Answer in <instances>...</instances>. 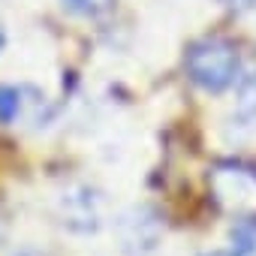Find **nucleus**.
I'll return each instance as SVG.
<instances>
[{
	"label": "nucleus",
	"instance_id": "f257e3e1",
	"mask_svg": "<svg viewBox=\"0 0 256 256\" xmlns=\"http://www.w3.org/2000/svg\"><path fill=\"white\" fill-rule=\"evenodd\" d=\"M238 72H241V54L223 36H205L193 42L187 52V76L202 90L220 94L238 82Z\"/></svg>",
	"mask_w": 256,
	"mask_h": 256
},
{
	"label": "nucleus",
	"instance_id": "f03ea898",
	"mask_svg": "<svg viewBox=\"0 0 256 256\" xmlns=\"http://www.w3.org/2000/svg\"><path fill=\"white\" fill-rule=\"evenodd\" d=\"M211 202L232 220H256V166L247 163H217L208 172Z\"/></svg>",
	"mask_w": 256,
	"mask_h": 256
},
{
	"label": "nucleus",
	"instance_id": "7ed1b4c3",
	"mask_svg": "<svg viewBox=\"0 0 256 256\" xmlns=\"http://www.w3.org/2000/svg\"><path fill=\"white\" fill-rule=\"evenodd\" d=\"M60 217L64 226L76 232H94L100 226V199L88 187H70L60 196Z\"/></svg>",
	"mask_w": 256,
	"mask_h": 256
},
{
	"label": "nucleus",
	"instance_id": "20e7f679",
	"mask_svg": "<svg viewBox=\"0 0 256 256\" xmlns=\"http://www.w3.org/2000/svg\"><path fill=\"white\" fill-rule=\"evenodd\" d=\"M46 106V96H40L34 88L28 84H0V120L4 124H16L28 114H36Z\"/></svg>",
	"mask_w": 256,
	"mask_h": 256
},
{
	"label": "nucleus",
	"instance_id": "39448f33",
	"mask_svg": "<svg viewBox=\"0 0 256 256\" xmlns=\"http://www.w3.org/2000/svg\"><path fill=\"white\" fill-rule=\"evenodd\" d=\"M145 229H157V217L148 211V208H133L130 214L120 217V241H124V250L136 253V241H142V253L154 247L157 235H145Z\"/></svg>",
	"mask_w": 256,
	"mask_h": 256
},
{
	"label": "nucleus",
	"instance_id": "423d86ee",
	"mask_svg": "<svg viewBox=\"0 0 256 256\" xmlns=\"http://www.w3.org/2000/svg\"><path fill=\"white\" fill-rule=\"evenodd\" d=\"M235 114L241 120H256V66L238 82V102H235Z\"/></svg>",
	"mask_w": 256,
	"mask_h": 256
},
{
	"label": "nucleus",
	"instance_id": "0eeeda50",
	"mask_svg": "<svg viewBox=\"0 0 256 256\" xmlns=\"http://www.w3.org/2000/svg\"><path fill=\"white\" fill-rule=\"evenodd\" d=\"M232 253L256 256V220H238L232 229Z\"/></svg>",
	"mask_w": 256,
	"mask_h": 256
},
{
	"label": "nucleus",
	"instance_id": "6e6552de",
	"mask_svg": "<svg viewBox=\"0 0 256 256\" xmlns=\"http://www.w3.org/2000/svg\"><path fill=\"white\" fill-rule=\"evenodd\" d=\"M60 4H64L70 12H76V16L96 18V16H102V12H108V10H112L114 0H60Z\"/></svg>",
	"mask_w": 256,
	"mask_h": 256
},
{
	"label": "nucleus",
	"instance_id": "1a4fd4ad",
	"mask_svg": "<svg viewBox=\"0 0 256 256\" xmlns=\"http://www.w3.org/2000/svg\"><path fill=\"white\" fill-rule=\"evenodd\" d=\"M229 4H232L238 12H253V10H256V0H229Z\"/></svg>",
	"mask_w": 256,
	"mask_h": 256
},
{
	"label": "nucleus",
	"instance_id": "9d476101",
	"mask_svg": "<svg viewBox=\"0 0 256 256\" xmlns=\"http://www.w3.org/2000/svg\"><path fill=\"white\" fill-rule=\"evenodd\" d=\"M4 232H6V214H4V208H0V238H4Z\"/></svg>",
	"mask_w": 256,
	"mask_h": 256
},
{
	"label": "nucleus",
	"instance_id": "9b49d317",
	"mask_svg": "<svg viewBox=\"0 0 256 256\" xmlns=\"http://www.w3.org/2000/svg\"><path fill=\"white\" fill-rule=\"evenodd\" d=\"M205 256H235V253H226V250H214V253H205Z\"/></svg>",
	"mask_w": 256,
	"mask_h": 256
},
{
	"label": "nucleus",
	"instance_id": "f8f14e48",
	"mask_svg": "<svg viewBox=\"0 0 256 256\" xmlns=\"http://www.w3.org/2000/svg\"><path fill=\"white\" fill-rule=\"evenodd\" d=\"M0 48H4V22H0Z\"/></svg>",
	"mask_w": 256,
	"mask_h": 256
}]
</instances>
